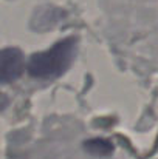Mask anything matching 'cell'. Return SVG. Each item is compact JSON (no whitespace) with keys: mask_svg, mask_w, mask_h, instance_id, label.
<instances>
[{"mask_svg":"<svg viewBox=\"0 0 158 159\" xmlns=\"http://www.w3.org/2000/svg\"><path fill=\"white\" fill-rule=\"evenodd\" d=\"M74 39L68 37L57 42L50 50L34 54L28 62V73L37 79H51L62 74L74 54Z\"/></svg>","mask_w":158,"mask_h":159,"instance_id":"cell-1","label":"cell"},{"mask_svg":"<svg viewBox=\"0 0 158 159\" xmlns=\"http://www.w3.org/2000/svg\"><path fill=\"white\" fill-rule=\"evenodd\" d=\"M25 70L23 54L17 48H6L0 51V84H8L20 77Z\"/></svg>","mask_w":158,"mask_h":159,"instance_id":"cell-2","label":"cell"},{"mask_svg":"<svg viewBox=\"0 0 158 159\" xmlns=\"http://www.w3.org/2000/svg\"><path fill=\"white\" fill-rule=\"evenodd\" d=\"M85 147L89 148L90 153H93V155H101V156L112 153V150H113V147H112L107 141H103V139H93V141L87 142Z\"/></svg>","mask_w":158,"mask_h":159,"instance_id":"cell-3","label":"cell"}]
</instances>
